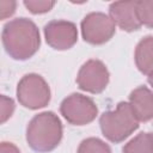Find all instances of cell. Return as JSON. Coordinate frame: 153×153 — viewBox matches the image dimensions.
Here are the masks:
<instances>
[{
	"label": "cell",
	"mask_w": 153,
	"mask_h": 153,
	"mask_svg": "<svg viewBox=\"0 0 153 153\" xmlns=\"http://www.w3.org/2000/svg\"><path fill=\"white\" fill-rule=\"evenodd\" d=\"M6 53L14 60L32 57L39 49L41 37L36 24L27 18H16L5 24L1 33Z\"/></svg>",
	"instance_id": "cell-1"
},
{
	"label": "cell",
	"mask_w": 153,
	"mask_h": 153,
	"mask_svg": "<svg viewBox=\"0 0 153 153\" xmlns=\"http://www.w3.org/2000/svg\"><path fill=\"white\" fill-rule=\"evenodd\" d=\"M62 139V124L57 115L44 111L36 115L27 124L26 142L37 153H48L55 149Z\"/></svg>",
	"instance_id": "cell-2"
},
{
	"label": "cell",
	"mask_w": 153,
	"mask_h": 153,
	"mask_svg": "<svg viewBox=\"0 0 153 153\" xmlns=\"http://www.w3.org/2000/svg\"><path fill=\"white\" fill-rule=\"evenodd\" d=\"M103 135L111 142L124 141L139 128V120L134 115L129 103L121 102L115 110L104 112L99 118Z\"/></svg>",
	"instance_id": "cell-3"
},
{
	"label": "cell",
	"mask_w": 153,
	"mask_h": 153,
	"mask_svg": "<svg viewBox=\"0 0 153 153\" xmlns=\"http://www.w3.org/2000/svg\"><path fill=\"white\" fill-rule=\"evenodd\" d=\"M17 98L24 108L31 110L44 108L50 102L49 85L38 74H26L18 82Z\"/></svg>",
	"instance_id": "cell-4"
},
{
	"label": "cell",
	"mask_w": 153,
	"mask_h": 153,
	"mask_svg": "<svg viewBox=\"0 0 153 153\" xmlns=\"http://www.w3.org/2000/svg\"><path fill=\"white\" fill-rule=\"evenodd\" d=\"M60 112L68 123L73 126H85L96 118L98 108L90 97L80 93H72L62 100Z\"/></svg>",
	"instance_id": "cell-5"
},
{
	"label": "cell",
	"mask_w": 153,
	"mask_h": 153,
	"mask_svg": "<svg viewBox=\"0 0 153 153\" xmlns=\"http://www.w3.org/2000/svg\"><path fill=\"white\" fill-rule=\"evenodd\" d=\"M116 31L112 19L102 12L88 13L81 22V35L85 42L90 44H103L108 42Z\"/></svg>",
	"instance_id": "cell-6"
},
{
	"label": "cell",
	"mask_w": 153,
	"mask_h": 153,
	"mask_svg": "<svg viewBox=\"0 0 153 153\" xmlns=\"http://www.w3.org/2000/svg\"><path fill=\"white\" fill-rule=\"evenodd\" d=\"M76 84L80 90L90 93L103 92L109 84V71L99 60H88L79 69Z\"/></svg>",
	"instance_id": "cell-7"
},
{
	"label": "cell",
	"mask_w": 153,
	"mask_h": 153,
	"mask_svg": "<svg viewBox=\"0 0 153 153\" xmlns=\"http://www.w3.org/2000/svg\"><path fill=\"white\" fill-rule=\"evenodd\" d=\"M47 43L56 50H67L78 41V30L74 23L68 20H51L44 26Z\"/></svg>",
	"instance_id": "cell-8"
},
{
	"label": "cell",
	"mask_w": 153,
	"mask_h": 153,
	"mask_svg": "<svg viewBox=\"0 0 153 153\" xmlns=\"http://www.w3.org/2000/svg\"><path fill=\"white\" fill-rule=\"evenodd\" d=\"M109 17L123 31L131 32L141 27L136 12V1H116L110 4Z\"/></svg>",
	"instance_id": "cell-9"
},
{
	"label": "cell",
	"mask_w": 153,
	"mask_h": 153,
	"mask_svg": "<svg viewBox=\"0 0 153 153\" xmlns=\"http://www.w3.org/2000/svg\"><path fill=\"white\" fill-rule=\"evenodd\" d=\"M128 103L139 122L153 120V92L148 87L139 86L133 90Z\"/></svg>",
	"instance_id": "cell-10"
},
{
	"label": "cell",
	"mask_w": 153,
	"mask_h": 153,
	"mask_svg": "<svg viewBox=\"0 0 153 153\" xmlns=\"http://www.w3.org/2000/svg\"><path fill=\"white\" fill-rule=\"evenodd\" d=\"M134 59L141 73L148 75L153 71V36H146L137 43Z\"/></svg>",
	"instance_id": "cell-11"
},
{
	"label": "cell",
	"mask_w": 153,
	"mask_h": 153,
	"mask_svg": "<svg viewBox=\"0 0 153 153\" xmlns=\"http://www.w3.org/2000/svg\"><path fill=\"white\" fill-rule=\"evenodd\" d=\"M123 153H153V133H141L124 145Z\"/></svg>",
	"instance_id": "cell-12"
},
{
	"label": "cell",
	"mask_w": 153,
	"mask_h": 153,
	"mask_svg": "<svg viewBox=\"0 0 153 153\" xmlns=\"http://www.w3.org/2000/svg\"><path fill=\"white\" fill-rule=\"evenodd\" d=\"M76 153H111L108 143L97 137H88L80 142Z\"/></svg>",
	"instance_id": "cell-13"
},
{
	"label": "cell",
	"mask_w": 153,
	"mask_h": 153,
	"mask_svg": "<svg viewBox=\"0 0 153 153\" xmlns=\"http://www.w3.org/2000/svg\"><path fill=\"white\" fill-rule=\"evenodd\" d=\"M136 12L141 25L153 29V0L136 1Z\"/></svg>",
	"instance_id": "cell-14"
},
{
	"label": "cell",
	"mask_w": 153,
	"mask_h": 153,
	"mask_svg": "<svg viewBox=\"0 0 153 153\" xmlns=\"http://www.w3.org/2000/svg\"><path fill=\"white\" fill-rule=\"evenodd\" d=\"M55 2L49 0H25L24 6L33 14H42L49 12L54 7Z\"/></svg>",
	"instance_id": "cell-15"
},
{
	"label": "cell",
	"mask_w": 153,
	"mask_h": 153,
	"mask_svg": "<svg viewBox=\"0 0 153 153\" xmlns=\"http://www.w3.org/2000/svg\"><path fill=\"white\" fill-rule=\"evenodd\" d=\"M14 102L12 98H8L6 96H1L0 97V117H1V123H5L13 114L14 111Z\"/></svg>",
	"instance_id": "cell-16"
},
{
	"label": "cell",
	"mask_w": 153,
	"mask_h": 153,
	"mask_svg": "<svg viewBox=\"0 0 153 153\" xmlns=\"http://www.w3.org/2000/svg\"><path fill=\"white\" fill-rule=\"evenodd\" d=\"M16 1H7V0H1L0 1V17L1 19H6L11 17L16 12Z\"/></svg>",
	"instance_id": "cell-17"
},
{
	"label": "cell",
	"mask_w": 153,
	"mask_h": 153,
	"mask_svg": "<svg viewBox=\"0 0 153 153\" xmlns=\"http://www.w3.org/2000/svg\"><path fill=\"white\" fill-rule=\"evenodd\" d=\"M0 153H20V151L14 143L4 141L0 145Z\"/></svg>",
	"instance_id": "cell-18"
},
{
	"label": "cell",
	"mask_w": 153,
	"mask_h": 153,
	"mask_svg": "<svg viewBox=\"0 0 153 153\" xmlns=\"http://www.w3.org/2000/svg\"><path fill=\"white\" fill-rule=\"evenodd\" d=\"M147 80H148V84H149V85L153 87V71H152V72L148 74V76H147Z\"/></svg>",
	"instance_id": "cell-19"
}]
</instances>
